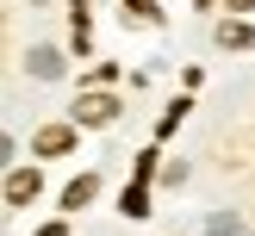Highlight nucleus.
Instances as JSON below:
<instances>
[{
  "label": "nucleus",
  "instance_id": "f257e3e1",
  "mask_svg": "<svg viewBox=\"0 0 255 236\" xmlns=\"http://www.w3.org/2000/svg\"><path fill=\"white\" fill-rule=\"evenodd\" d=\"M75 118H87V124H112V118H119V99H112V93H87L81 106H75Z\"/></svg>",
  "mask_w": 255,
  "mask_h": 236
},
{
  "label": "nucleus",
  "instance_id": "f03ea898",
  "mask_svg": "<svg viewBox=\"0 0 255 236\" xmlns=\"http://www.w3.org/2000/svg\"><path fill=\"white\" fill-rule=\"evenodd\" d=\"M62 149H75V131L69 124H44L37 131V156H62Z\"/></svg>",
  "mask_w": 255,
  "mask_h": 236
},
{
  "label": "nucleus",
  "instance_id": "7ed1b4c3",
  "mask_svg": "<svg viewBox=\"0 0 255 236\" xmlns=\"http://www.w3.org/2000/svg\"><path fill=\"white\" fill-rule=\"evenodd\" d=\"M31 199H37V174L12 168V174H6V205H31Z\"/></svg>",
  "mask_w": 255,
  "mask_h": 236
},
{
  "label": "nucleus",
  "instance_id": "20e7f679",
  "mask_svg": "<svg viewBox=\"0 0 255 236\" xmlns=\"http://www.w3.org/2000/svg\"><path fill=\"white\" fill-rule=\"evenodd\" d=\"M218 44H224V50H255V25L224 19V25H218Z\"/></svg>",
  "mask_w": 255,
  "mask_h": 236
},
{
  "label": "nucleus",
  "instance_id": "39448f33",
  "mask_svg": "<svg viewBox=\"0 0 255 236\" xmlns=\"http://www.w3.org/2000/svg\"><path fill=\"white\" fill-rule=\"evenodd\" d=\"M206 236H249V230H243L237 211H212V218H206Z\"/></svg>",
  "mask_w": 255,
  "mask_h": 236
},
{
  "label": "nucleus",
  "instance_id": "423d86ee",
  "mask_svg": "<svg viewBox=\"0 0 255 236\" xmlns=\"http://www.w3.org/2000/svg\"><path fill=\"white\" fill-rule=\"evenodd\" d=\"M87 199H94V174H81V180H69V193H62V205H69V211H81Z\"/></svg>",
  "mask_w": 255,
  "mask_h": 236
},
{
  "label": "nucleus",
  "instance_id": "0eeeda50",
  "mask_svg": "<svg viewBox=\"0 0 255 236\" xmlns=\"http://www.w3.org/2000/svg\"><path fill=\"white\" fill-rule=\"evenodd\" d=\"M31 75L56 81V75H62V56H56V50H31Z\"/></svg>",
  "mask_w": 255,
  "mask_h": 236
},
{
  "label": "nucleus",
  "instance_id": "6e6552de",
  "mask_svg": "<svg viewBox=\"0 0 255 236\" xmlns=\"http://www.w3.org/2000/svg\"><path fill=\"white\" fill-rule=\"evenodd\" d=\"M37 236H69V230H62V224H44V230H37Z\"/></svg>",
  "mask_w": 255,
  "mask_h": 236
}]
</instances>
